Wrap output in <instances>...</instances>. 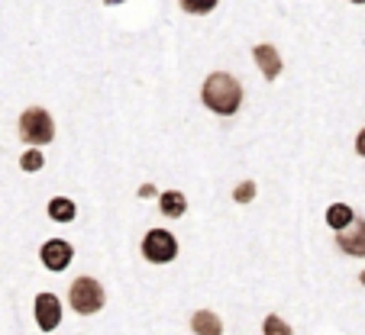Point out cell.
Segmentation results:
<instances>
[{
    "label": "cell",
    "mask_w": 365,
    "mask_h": 335,
    "mask_svg": "<svg viewBox=\"0 0 365 335\" xmlns=\"http://www.w3.org/2000/svg\"><path fill=\"white\" fill-rule=\"evenodd\" d=\"M362 284H365V274H362Z\"/></svg>",
    "instance_id": "obj_20"
},
{
    "label": "cell",
    "mask_w": 365,
    "mask_h": 335,
    "mask_svg": "<svg viewBox=\"0 0 365 335\" xmlns=\"http://www.w3.org/2000/svg\"><path fill=\"white\" fill-rule=\"evenodd\" d=\"M20 136L29 145H46L56 136V123H52V117L42 107H29V110H23V117H20Z\"/></svg>",
    "instance_id": "obj_2"
},
{
    "label": "cell",
    "mask_w": 365,
    "mask_h": 335,
    "mask_svg": "<svg viewBox=\"0 0 365 335\" xmlns=\"http://www.w3.org/2000/svg\"><path fill=\"white\" fill-rule=\"evenodd\" d=\"M214 7H217V0H181V10H187V14H194V16L210 14Z\"/></svg>",
    "instance_id": "obj_14"
},
{
    "label": "cell",
    "mask_w": 365,
    "mask_h": 335,
    "mask_svg": "<svg viewBox=\"0 0 365 335\" xmlns=\"http://www.w3.org/2000/svg\"><path fill=\"white\" fill-rule=\"evenodd\" d=\"M352 4H365V0H352Z\"/></svg>",
    "instance_id": "obj_19"
},
{
    "label": "cell",
    "mask_w": 365,
    "mask_h": 335,
    "mask_svg": "<svg viewBox=\"0 0 365 335\" xmlns=\"http://www.w3.org/2000/svg\"><path fill=\"white\" fill-rule=\"evenodd\" d=\"M191 329L197 335H223V322L217 313H210V309H197V313L191 316Z\"/></svg>",
    "instance_id": "obj_9"
},
{
    "label": "cell",
    "mask_w": 365,
    "mask_h": 335,
    "mask_svg": "<svg viewBox=\"0 0 365 335\" xmlns=\"http://www.w3.org/2000/svg\"><path fill=\"white\" fill-rule=\"evenodd\" d=\"M71 245L65 239H48L46 245H42V252H39V258H42V265L48 267V271H65V267L71 265Z\"/></svg>",
    "instance_id": "obj_6"
},
{
    "label": "cell",
    "mask_w": 365,
    "mask_h": 335,
    "mask_svg": "<svg viewBox=\"0 0 365 335\" xmlns=\"http://www.w3.org/2000/svg\"><path fill=\"white\" fill-rule=\"evenodd\" d=\"M48 216L56 219V223H71V219H75V203H71L68 197L48 200Z\"/></svg>",
    "instance_id": "obj_12"
},
{
    "label": "cell",
    "mask_w": 365,
    "mask_h": 335,
    "mask_svg": "<svg viewBox=\"0 0 365 335\" xmlns=\"http://www.w3.org/2000/svg\"><path fill=\"white\" fill-rule=\"evenodd\" d=\"M352 210L346 203H333L330 210H327V223H330V229H336V233H343V229L352 226Z\"/></svg>",
    "instance_id": "obj_10"
},
{
    "label": "cell",
    "mask_w": 365,
    "mask_h": 335,
    "mask_svg": "<svg viewBox=\"0 0 365 335\" xmlns=\"http://www.w3.org/2000/svg\"><path fill=\"white\" fill-rule=\"evenodd\" d=\"M336 245L343 248L346 255H359V258H362L365 255V219H356L349 229H343V233L336 235Z\"/></svg>",
    "instance_id": "obj_7"
},
{
    "label": "cell",
    "mask_w": 365,
    "mask_h": 335,
    "mask_svg": "<svg viewBox=\"0 0 365 335\" xmlns=\"http://www.w3.org/2000/svg\"><path fill=\"white\" fill-rule=\"evenodd\" d=\"M159 206H162L165 216H181V213L187 210V200H185V193L181 191H165L159 197Z\"/></svg>",
    "instance_id": "obj_11"
},
{
    "label": "cell",
    "mask_w": 365,
    "mask_h": 335,
    "mask_svg": "<svg viewBox=\"0 0 365 335\" xmlns=\"http://www.w3.org/2000/svg\"><path fill=\"white\" fill-rule=\"evenodd\" d=\"M200 100L214 110V113H220V117H233L236 110H240V103H242V87L233 75L217 71V75H210L204 81V87H200Z\"/></svg>",
    "instance_id": "obj_1"
},
{
    "label": "cell",
    "mask_w": 365,
    "mask_h": 335,
    "mask_svg": "<svg viewBox=\"0 0 365 335\" xmlns=\"http://www.w3.org/2000/svg\"><path fill=\"white\" fill-rule=\"evenodd\" d=\"M107 4H120V0H107Z\"/></svg>",
    "instance_id": "obj_18"
},
{
    "label": "cell",
    "mask_w": 365,
    "mask_h": 335,
    "mask_svg": "<svg viewBox=\"0 0 365 335\" xmlns=\"http://www.w3.org/2000/svg\"><path fill=\"white\" fill-rule=\"evenodd\" d=\"M262 335H294V332H291V326L282 316H269V319L262 322Z\"/></svg>",
    "instance_id": "obj_13"
},
{
    "label": "cell",
    "mask_w": 365,
    "mask_h": 335,
    "mask_svg": "<svg viewBox=\"0 0 365 335\" xmlns=\"http://www.w3.org/2000/svg\"><path fill=\"white\" fill-rule=\"evenodd\" d=\"M36 322H39L42 332H52L62 322V303L52 294H39L36 297Z\"/></svg>",
    "instance_id": "obj_5"
},
{
    "label": "cell",
    "mask_w": 365,
    "mask_h": 335,
    "mask_svg": "<svg viewBox=\"0 0 365 335\" xmlns=\"http://www.w3.org/2000/svg\"><path fill=\"white\" fill-rule=\"evenodd\" d=\"M175 255H178V242H175L172 233H165V229L145 233V239H143L145 261H152V265H168V261H175Z\"/></svg>",
    "instance_id": "obj_4"
},
{
    "label": "cell",
    "mask_w": 365,
    "mask_h": 335,
    "mask_svg": "<svg viewBox=\"0 0 365 335\" xmlns=\"http://www.w3.org/2000/svg\"><path fill=\"white\" fill-rule=\"evenodd\" d=\"M356 151H359V155L365 158V129H362V132H359V136H356Z\"/></svg>",
    "instance_id": "obj_17"
},
{
    "label": "cell",
    "mask_w": 365,
    "mask_h": 335,
    "mask_svg": "<svg viewBox=\"0 0 365 335\" xmlns=\"http://www.w3.org/2000/svg\"><path fill=\"white\" fill-rule=\"evenodd\" d=\"M68 297H71V309H75V313H81V316L101 313L103 300H107V297H103V287L94 281V277H78V281L71 284Z\"/></svg>",
    "instance_id": "obj_3"
},
{
    "label": "cell",
    "mask_w": 365,
    "mask_h": 335,
    "mask_svg": "<svg viewBox=\"0 0 365 335\" xmlns=\"http://www.w3.org/2000/svg\"><path fill=\"white\" fill-rule=\"evenodd\" d=\"M20 168H23V171H29V174H33V171H39V168H42V151H39V149H29V151H23V158H20Z\"/></svg>",
    "instance_id": "obj_15"
},
{
    "label": "cell",
    "mask_w": 365,
    "mask_h": 335,
    "mask_svg": "<svg viewBox=\"0 0 365 335\" xmlns=\"http://www.w3.org/2000/svg\"><path fill=\"white\" fill-rule=\"evenodd\" d=\"M252 58H255V65L262 68V75L269 78V81H275V78L282 75V55H278L275 46H255Z\"/></svg>",
    "instance_id": "obj_8"
},
{
    "label": "cell",
    "mask_w": 365,
    "mask_h": 335,
    "mask_svg": "<svg viewBox=\"0 0 365 335\" xmlns=\"http://www.w3.org/2000/svg\"><path fill=\"white\" fill-rule=\"evenodd\" d=\"M252 197H255V184H252V181H242V184L233 191V200H236V203H249Z\"/></svg>",
    "instance_id": "obj_16"
}]
</instances>
